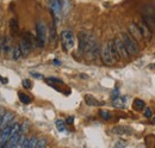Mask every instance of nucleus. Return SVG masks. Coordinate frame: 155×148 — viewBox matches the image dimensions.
<instances>
[{"label": "nucleus", "mask_w": 155, "mask_h": 148, "mask_svg": "<svg viewBox=\"0 0 155 148\" xmlns=\"http://www.w3.org/2000/svg\"><path fill=\"white\" fill-rule=\"evenodd\" d=\"M122 39H123L124 45H125V48H127L129 54H131V55H137L138 54V52H140L138 45H137L135 39L130 36L129 34H127V32L122 34Z\"/></svg>", "instance_id": "f257e3e1"}, {"label": "nucleus", "mask_w": 155, "mask_h": 148, "mask_svg": "<svg viewBox=\"0 0 155 148\" xmlns=\"http://www.w3.org/2000/svg\"><path fill=\"white\" fill-rule=\"evenodd\" d=\"M61 41H62V47L66 52L71 50L74 44H75V38H74V34L71 30H63L61 32Z\"/></svg>", "instance_id": "f03ea898"}, {"label": "nucleus", "mask_w": 155, "mask_h": 148, "mask_svg": "<svg viewBox=\"0 0 155 148\" xmlns=\"http://www.w3.org/2000/svg\"><path fill=\"white\" fill-rule=\"evenodd\" d=\"M36 32H37V43L38 47H44L47 41V26L43 22H38L36 25Z\"/></svg>", "instance_id": "7ed1b4c3"}, {"label": "nucleus", "mask_w": 155, "mask_h": 148, "mask_svg": "<svg viewBox=\"0 0 155 148\" xmlns=\"http://www.w3.org/2000/svg\"><path fill=\"white\" fill-rule=\"evenodd\" d=\"M20 49H21V54L24 56L29 55L30 54V52H31V49H32V39H31V35L29 34V32H26L24 37H23V39H21V42H20Z\"/></svg>", "instance_id": "20e7f679"}, {"label": "nucleus", "mask_w": 155, "mask_h": 148, "mask_svg": "<svg viewBox=\"0 0 155 148\" xmlns=\"http://www.w3.org/2000/svg\"><path fill=\"white\" fill-rule=\"evenodd\" d=\"M114 42H115V45H116L117 52H118V54L120 56V59L128 60V59H129V53H128V50H127V48H125V45H124L123 39H122L120 37H116V38L114 39Z\"/></svg>", "instance_id": "39448f33"}, {"label": "nucleus", "mask_w": 155, "mask_h": 148, "mask_svg": "<svg viewBox=\"0 0 155 148\" xmlns=\"http://www.w3.org/2000/svg\"><path fill=\"white\" fill-rule=\"evenodd\" d=\"M100 56H101V60H103V62H104L105 65L111 66V65L115 63V60H114V57H112V55H111L110 50H109V45H107V43L104 44V47L101 48V50H100Z\"/></svg>", "instance_id": "423d86ee"}, {"label": "nucleus", "mask_w": 155, "mask_h": 148, "mask_svg": "<svg viewBox=\"0 0 155 148\" xmlns=\"http://www.w3.org/2000/svg\"><path fill=\"white\" fill-rule=\"evenodd\" d=\"M79 44H78V48H79V54H85V50L87 48V44H88V39H90V35L86 34V32H80L79 36Z\"/></svg>", "instance_id": "0eeeda50"}, {"label": "nucleus", "mask_w": 155, "mask_h": 148, "mask_svg": "<svg viewBox=\"0 0 155 148\" xmlns=\"http://www.w3.org/2000/svg\"><path fill=\"white\" fill-rule=\"evenodd\" d=\"M129 35L135 39L136 42L137 41H141L143 37H142V34H141V30L138 28V25H136L135 23H131L129 25Z\"/></svg>", "instance_id": "6e6552de"}, {"label": "nucleus", "mask_w": 155, "mask_h": 148, "mask_svg": "<svg viewBox=\"0 0 155 148\" xmlns=\"http://www.w3.org/2000/svg\"><path fill=\"white\" fill-rule=\"evenodd\" d=\"M138 28H140V30H141V34H142V37L146 39V42L147 43H149L150 41H152V30L141 20V23L138 24Z\"/></svg>", "instance_id": "1a4fd4ad"}, {"label": "nucleus", "mask_w": 155, "mask_h": 148, "mask_svg": "<svg viewBox=\"0 0 155 148\" xmlns=\"http://www.w3.org/2000/svg\"><path fill=\"white\" fill-rule=\"evenodd\" d=\"M49 5H50L51 11L56 16L63 10V0H49Z\"/></svg>", "instance_id": "9d476101"}, {"label": "nucleus", "mask_w": 155, "mask_h": 148, "mask_svg": "<svg viewBox=\"0 0 155 148\" xmlns=\"http://www.w3.org/2000/svg\"><path fill=\"white\" fill-rule=\"evenodd\" d=\"M107 45H109V50H110L111 55H112V57H114L115 62L119 61L120 56H119L118 52H117V48H116V45H115V42H114V41H109V42H107Z\"/></svg>", "instance_id": "9b49d317"}, {"label": "nucleus", "mask_w": 155, "mask_h": 148, "mask_svg": "<svg viewBox=\"0 0 155 148\" xmlns=\"http://www.w3.org/2000/svg\"><path fill=\"white\" fill-rule=\"evenodd\" d=\"M142 22L150 29V30H155V18L152 17L150 15H144L142 17Z\"/></svg>", "instance_id": "f8f14e48"}, {"label": "nucleus", "mask_w": 155, "mask_h": 148, "mask_svg": "<svg viewBox=\"0 0 155 148\" xmlns=\"http://www.w3.org/2000/svg\"><path fill=\"white\" fill-rule=\"evenodd\" d=\"M13 123V113L12 112H5L2 116V124H1V129L5 128L6 126Z\"/></svg>", "instance_id": "ddd939ff"}, {"label": "nucleus", "mask_w": 155, "mask_h": 148, "mask_svg": "<svg viewBox=\"0 0 155 148\" xmlns=\"http://www.w3.org/2000/svg\"><path fill=\"white\" fill-rule=\"evenodd\" d=\"M13 52V47L11 43V38L10 37H5L4 39V48H2V53L4 54H10Z\"/></svg>", "instance_id": "4468645a"}, {"label": "nucleus", "mask_w": 155, "mask_h": 148, "mask_svg": "<svg viewBox=\"0 0 155 148\" xmlns=\"http://www.w3.org/2000/svg\"><path fill=\"white\" fill-rule=\"evenodd\" d=\"M112 105L117 109H124L125 108V98L124 97H116L112 99Z\"/></svg>", "instance_id": "2eb2a0df"}, {"label": "nucleus", "mask_w": 155, "mask_h": 148, "mask_svg": "<svg viewBox=\"0 0 155 148\" xmlns=\"http://www.w3.org/2000/svg\"><path fill=\"white\" fill-rule=\"evenodd\" d=\"M112 133L118 134V135H130L133 131H131L130 128H128V127H122V126H119V127H115V128L112 129Z\"/></svg>", "instance_id": "dca6fc26"}, {"label": "nucleus", "mask_w": 155, "mask_h": 148, "mask_svg": "<svg viewBox=\"0 0 155 148\" xmlns=\"http://www.w3.org/2000/svg\"><path fill=\"white\" fill-rule=\"evenodd\" d=\"M85 102H86V104L87 105H90V106H99V105H103L104 103H101V102H99L94 97H92V96H85Z\"/></svg>", "instance_id": "f3484780"}, {"label": "nucleus", "mask_w": 155, "mask_h": 148, "mask_svg": "<svg viewBox=\"0 0 155 148\" xmlns=\"http://www.w3.org/2000/svg\"><path fill=\"white\" fill-rule=\"evenodd\" d=\"M10 28H11L12 35H13V36H16V35L18 34V30H19V28H18V23H17V19L12 18L11 20H10Z\"/></svg>", "instance_id": "a211bd4d"}, {"label": "nucleus", "mask_w": 155, "mask_h": 148, "mask_svg": "<svg viewBox=\"0 0 155 148\" xmlns=\"http://www.w3.org/2000/svg\"><path fill=\"white\" fill-rule=\"evenodd\" d=\"M21 56H23V54H21V49H20V45H19V44L15 45V48H13V52H12V57H13V60H19Z\"/></svg>", "instance_id": "6ab92c4d"}, {"label": "nucleus", "mask_w": 155, "mask_h": 148, "mask_svg": "<svg viewBox=\"0 0 155 148\" xmlns=\"http://www.w3.org/2000/svg\"><path fill=\"white\" fill-rule=\"evenodd\" d=\"M144 108H146V104H144V102H143L142 99H135V100H134V109H135V110L141 111V110H143Z\"/></svg>", "instance_id": "aec40b11"}, {"label": "nucleus", "mask_w": 155, "mask_h": 148, "mask_svg": "<svg viewBox=\"0 0 155 148\" xmlns=\"http://www.w3.org/2000/svg\"><path fill=\"white\" fill-rule=\"evenodd\" d=\"M28 142H29V139H26V136L24 134H21L17 147H28Z\"/></svg>", "instance_id": "412c9836"}, {"label": "nucleus", "mask_w": 155, "mask_h": 148, "mask_svg": "<svg viewBox=\"0 0 155 148\" xmlns=\"http://www.w3.org/2000/svg\"><path fill=\"white\" fill-rule=\"evenodd\" d=\"M18 97H19L20 102H21L23 104H30V103H31V98H30L29 96H26L25 93L19 92L18 93Z\"/></svg>", "instance_id": "4be33fe9"}, {"label": "nucleus", "mask_w": 155, "mask_h": 148, "mask_svg": "<svg viewBox=\"0 0 155 148\" xmlns=\"http://www.w3.org/2000/svg\"><path fill=\"white\" fill-rule=\"evenodd\" d=\"M55 124H56V128L60 131H66L67 130V128H66V122L62 121V119H56L55 121Z\"/></svg>", "instance_id": "5701e85b"}, {"label": "nucleus", "mask_w": 155, "mask_h": 148, "mask_svg": "<svg viewBox=\"0 0 155 148\" xmlns=\"http://www.w3.org/2000/svg\"><path fill=\"white\" fill-rule=\"evenodd\" d=\"M99 115H100V117H101L103 119H105V121H109V119L111 118V113L106 110H100L99 111Z\"/></svg>", "instance_id": "b1692460"}, {"label": "nucleus", "mask_w": 155, "mask_h": 148, "mask_svg": "<svg viewBox=\"0 0 155 148\" xmlns=\"http://www.w3.org/2000/svg\"><path fill=\"white\" fill-rule=\"evenodd\" d=\"M37 137L36 136H32L29 139V142H28V148H34L36 147V143H37Z\"/></svg>", "instance_id": "393cba45"}, {"label": "nucleus", "mask_w": 155, "mask_h": 148, "mask_svg": "<svg viewBox=\"0 0 155 148\" xmlns=\"http://www.w3.org/2000/svg\"><path fill=\"white\" fill-rule=\"evenodd\" d=\"M21 85H23V87L26 89V90H30V89L32 87V82H31L29 79H24L23 82H21Z\"/></svg>", "instance_id": "a878e982"}, {"label": "nucleus", "mask_w": 155, "mask_h": 148, "mask_svg": "<svg viewBox=\"0 0 155 148\" xmlns=\"http://www.w3.org/2000/svg\"><path fill=\"white\" fill-rule=\"evenodd\" d=\"M45 146H47V139H38L37 140V143H36L37 148H44Z\"/></svg>", "instance_id": "bb28decb"}, {"label": "nucleus", "mask_w": 155, "mask_h": 148, "mask_svg": "<svg viewBox=\"0 0 155 148\" xmlns=\"http://www.w3.org/2000/svg\"><path fill=\"white\" fill-rule=\"evenodd\" d=\"M143 115H144V117L150 118V117L153 116V111H152L150 108H146V109H144V112H143Z\"/></svg>", "instance_id": "cd10ccee"}, {"label": "nucleus", "mask_w": 155, "mask_h": 148, "mask_svg": "<svg viewBox=\"0 0 155 148\" xmlns=\"http://www.w3.org/2000/svg\"><path fill=\"white\" fill-rule=\"evenodd\" d=\"M45 80H47L48 82H51V81H53V82H55V84H62V80H61V79H58V78H47Z\"/></svg>", "instance_id": "c85d7f7f"}, {"label": "nucleus", "mask_w": 155, "mask_h": 148, "mask_svg": "<svg viewBox=\"0 0 155 148\" xmlns=\"http://www.w3.org/2000/svg\"><path fill=\"white\" fill-rule=\"evenodd\" d=\"M30 74H31V76H34V78H36V79H43V75L37 73V72H31Z\"/></svg>", "instance_id": "c756f323"}, {"label": "nucleus", "mask_w": 155, "mask_h": 148, "mask_svg": "<svg viewBox=\"0 0 155 148\" xmlns=\"http://www.w3.org/2000/svg\"><path fill=\"white\" fill-rule=\"evenodd\" d=\"M73 122H74V117H73V116H69V117L66 119V124H73Z\"/></svg>", "instance_id": "7c9ffc66"}, {"label": "nucleus", "mask_w": 155, "mask_h": 148, "mask_svg": "<svg viewBox=\"0 0 155 148\" xmlns=\"http://www.w3.org/2000/svg\"><path fill=\"white\" fill-rule=\"evenodd\" d=\"M111 97H112V99L116 98V97H119V91H118V89H115V90H114V92H112V94H111Z\"/></svg>", "instance_id": "2f4dec72"}, {"label": "nucleus", "mask_w": 155, "mask_h": 148, "mask_svg": "<svg viewBox=\"0 0 155 148\" xmlns=\"http://www.w3.org/2000/svg\"><path fill=\"white\" fill-rule=\"evenodd\" d=\"M4 39H5V37L0 36V54L2 53V48H4Z\"/></svg>", "instance_id": "473e14b6"}, {"label": "nucleus", "mask_w": 155, "mask_h": 148, "mask_svg": "<svg viewBox=\"0 0 155 148\" xmlns=\"http://www.w3.org/2000/svg\"><path fill=\"white\" fill-rule=\"evenodd\" d=\"M115 147H125V143L124 142H117L115 145Z\"/></svg>", "instance_id": "72a5a7b5"}, {"label": "nucleus", "mask_w": 155, "mask_h": 148, "mask_svg": "<svg viewBox=\"0 0 155 148\" xmlns=\"http://www.w3.org/2000/svg\"><path fill=\"white\" fill-rule=\"evenodd\" d=\"M53 63H54L55 66H61V63H62V62H61L60 60H56V59H55V60L53 61Z\"/></svg>", "instance_id": "f704fd0d"}, {"label": "nucleus", "mask_w": 155, "mask_h": 148, "mask_svg": "<svg viewBox=\"0 0 155 148\" xmlns=\"http://www.w3.org/2000/svg\"><path fill=\"white\" fill-rule=\"evenodd\" d=\"M153 123H154V124H155V117H154V118H153Z\"/></svg>", "instance_id": "c9c22d12"}, {"label": "nucleus", "mask_w": 155, "mask_h": 148, "mask_svg": "<svg viewBox=\"0 0 155 148\" xmlns=\"http://www.w3.org/2000/svg\"><path fill=\"white\" fill-rule=\"evenodd\" d=\"M0 131H1V129H0Z\"/></svg>", "instance_id": "e433bc0d"}]
</instances>
